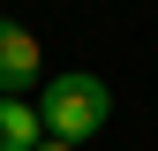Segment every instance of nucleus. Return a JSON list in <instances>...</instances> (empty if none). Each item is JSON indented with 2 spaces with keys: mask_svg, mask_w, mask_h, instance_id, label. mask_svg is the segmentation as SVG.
Instances as JSON below:
<instances>
[{
  "mask_svg": "<svg viewBox=\"0 0 158 151\" xmlns=\"http://www.w3.org/2000/svg\"><path fill=\"white\" fill-rule=\"evenodd\" d=\"M38 121H45V136H60V144H90L98 128L113 121V83H98L90 68L53 76V83L38 91Z\"/></svg>",
  "mask_w": 158,
  "mask_h": 151,
  "instance_id": "obj_1",
  "label": "nucleus"
},
{
  "mask_svg": "<svg viewBox=\"0 0 158 151\" xmlns=\"http://www.w3.org/2000/svg\"><path fill=\"white\" fill-rule=\"evenodd\" d=\"M23 83H38V38L23 23H0V98H23Z\"/></svg>",
  "mask_w": 158,
  "mask_h": 151,
  "instance_id": "obj_2",
  "label": "nucleus"
},
{
  "mask_svg": "<svg viewBox=\"0 0 158 151\" xmlns=\"http://www.w3.org/2000/svg\"><path fill=\"white\" fill-rule=\"evenodd\" d=\"M45 144V121H38L30 98H0V151H38Z\"/></svg>",
  "mask_w": 158,
  "mask_h": 151,
  "instance_id": "obj_3",
  "label": "nucleus"
},
{
  "mask_svg": "<svg viewBox=\"0 0 158 151\" xmlns=\"http://www.w3.org/2000/svg\"><path fill=\"white\" fill-rule=\"evenodd\" d=\"M38 151H75V144H60V136H45V144H38Z\"/></svg>",
  "mask_w": 158,
  "mask_h": 151,
  "instance_id": "obj_4",
  "label": "nucleus"
}]
</instances>
